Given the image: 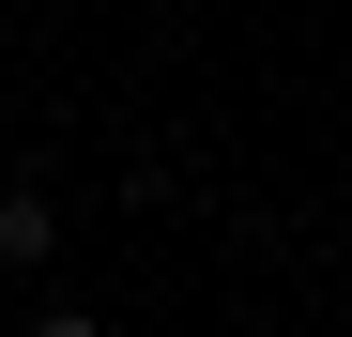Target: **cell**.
I'll return each instance as SVG.
<instances>
[{"mask_svg": "<svg viewBox=\"0 0 352 337\" xmlns=\"http://www.w3.org/2000/svg\"><path fill=\"white\" fill-rule=\"evenodd\" d=\"M62 261V199L46 184H0V276H46Z\"/></svg>", "mask_w": 352, "mask_h": 337, "instance_id": "obj_1", "label": "cell"}, {"mask_svg": "<svg viewBox=\"0 0 352 337\" xmlns=\"http://www.w3.org/2000/svg\"><path fill=\"white\" fill-rule=\"evenodd\" d=\"M16 337H107V322H92V307H31Z\"/></svg>", "mask_w": 352, "mask_h": 337, "instance_id": "obj_2", "label": "cell"}]
</instances>
